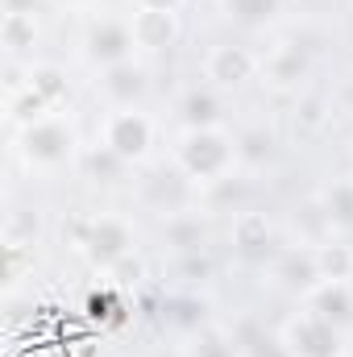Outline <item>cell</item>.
I'll use <instances>...</instances> for the list:
<instances>
[{
	"label": "cell",
	"instance_id": "6da1fadb",
	"mask_svg": "<svg viewBox=\"0 0 353 357\" xmlns=\"http://www.w3.org/2000/svg\"><path fill=\"white\" fill-rule=\"evenodd\" d=\"M179 171L195 183H220L237 162V142L220 129H183L175 146Z\"/></svg>",
	"mask_w": 353,
	"mask_h": 357
},
{
	"label": "cell",
	"instance_id": "7a4b0ae2",
	"mask_svg": "<svg viewBox=\"0 0 353 357\" xmlns=\"http://www.w3.org/2000/svg\"><path fill=\"white\" fill-rule=\"evenodd\" d=\"M21 158L29 167H42V171L71 162L75 158V129L63 116H42V121L25 125L21 129Z\"/></svg>",
	"mask_w": 353,
	"mask_h": 357
},
{
	"label": "cell",
	"instance_id": "3957f363",
	"mask_svg": "<svg viewBox=\"0 0 353 357\" xmlns=\"http://www.w3.org/2000/svg\"><path fill=\"white\" fill-rule=\"evenodd\" d=\"M75 245L84 250L91 266L112 270L117 262L129 258V245H133V233L121 216H96V220H80L75 225Z\"/></svg>",
	"mask_w": 353,
	"mask_h": 357
},
{
	"label": "cell",
	"instance_id": "277c9868",
	"mask_svg": "<svg viewBox=\"0 0 353 357\" xmlns=\"http://www.w3.org/2000/svg\"><path fill=\"white\" fill-rule=\"evenodd\" d=\"M100 137L121 162H142L154 146V121L137 108H117V112H108Z\"/></svg>",
	"mask_w": 353,
	"mask_h": 357
},
{
	"label": "cell",
	"instance_id": "5b68a950",
	"mask_svg": "<svg viewBox=\"0 0 353 357\" xmlns=\"http://www.w3.org/2000/svg\"><path fill=\"white\" fill-rule=\"evenodd\" d=\"M283 341H287V349L295 357H345V349H341V328L329 324V320H320L316 312H299L287 324Z\"/></svg>",
	"mask_w": 353,
	"mask_h": 357
},
{
	"label": "cell",
	"instance_id": "8992f818",
	"mask_svg": "<svg viewBox=\"0 0 353 357\" xmlns=\"http://www.w3.org/2000/svg\"><path fill=\"white\" fill-rule=\"evenodd\" d=\"M133 29H129V21H112V17H104V21H91L88 38H84V54H88V63L96 67H117V63H129V54H133Z\"/></svg>",
	"mask_w": 353,
	"mask_h": 357
},
{
	"label": "cell",
	"instance_id": "52a82bcc",
	"mask_svg": "<svg viewBox=\"0 0 353 357\" xmlns=\"http://www.w3.org/2000/svg\"><path fill=\"white\" fill-rule=\"evenodd\" d=\"M233 250L250 266H258V262H266L274 254V229H270V220L262 212H250V208L237 212V220H233Z\"/></svg>",
	"mask_w": 353,
	"mask_h": 357
},
{
	"label": "cell",
	"instance_id": "ba28073f",
	"mask_svg": "<svg viewBox=\"0 0 353 357\" xmlns=\"http://www.w3.org/2000/svg\"><path fill=\"white\" fill-rule=\"evenodd\" d=\"M258 71V59L246 50V46H216L204 63V75L216 84V88H237L246 79H254Z\"/></svg>",
	"mask_w": 353,
	"mask_h": 357
},
{
	"label": "cell",
	"instance_id": "9c48e42d",
	"mask_svg": "<svg viewBox=\"0 0 353 357\" xmlns=\"http://www.w3.org/2000/svg\"><path fill=\"white\" fill-rule=\"evenodd\" d=\"M129 29H133V42L142 50H167V46H175V38H179V13L137 8L129 17Z\"/></svg>",
	"mask_w": 353,
	"mask_h": 357
},
{
	"label": "cell",
	"instance_id": "30bf717a",
	"mask_svg": "<svg viewBox=\"0 0 353 357\" xmlns=\"http://www.w3.org/2000/svg\"><path fill=\"white\" fill-rule=\"evenodd\" d=\"M274 282L283 291H316L324 278H320V266H316V250H287L278 254L274 262Z\"/></svg>",
	"mask_w": 353,
	"mask_h": 357
},
{
	"label": "cell",
	"instance_id": "8fae6325",
	"mask_svg": "<svg viewBox=\"0 0 353 357\" xmlns=\"http://www.w3.org/2000/svg\"><path fill=\"white\" fill-rule=\"evenodd\" d=\"M308 312H316L320 320H329V324H337V328L353 324V287L350 282L324 278L316 291H308Z\"/></svg>",
	"mask_w": 353,
	"mask_h": 357
},
{
	"label": "cell",
	"instance_id": "7c38bea8",
	"mask_svg": "<svg viewBox=\"0 0 353 357\" xmlns=\"http://www.w3.org/2000/svg\"><path fill=\"white\" fill-rule=\"evenodd\" d=\"M262 75L274 84V88H295V84L308 75V50L295 46V42L274 46V50L262 59Z\"/></svg>",
	"mask_w": 353,
	"mask_h": 357
},
{
	"label": "cell",
	"instance_id": "4fadbf2b",
	"mask_svg": "<svg viewBox=\"0 0 353 357\" xmlns=\"http://www.w3.org/2000/svg\"><path fill=\"white\" fill-rule=\"evenodd\" d=\"M100 88H104V96H108L117 108H133V100L146 96V71H142L133 59H129V63H117V67L104 71Z\"/></svg>",
	"mask_w": 353,
	"mask_h": 357
},
{
	"label": "cell",
	"instance_id": "5bb4252c",
	"mask_svg": "<svg viewBox=\"0 0 353 357\" xmlns=\"http://www.w3.org/2000/svg\"><path fill=\"white\" fill-rule=\"evenodd\" d=\"M220 112H225V104L212 88H187L179 96V121L187 129H216Z\"/></svg>",
	"mask_w": 353,
	"mask_h": 357
},
{
	"label": "cell",
	"instance_id": "9a60e30c",
	"mask_svg": "<svg viewBox=\"0 0 353 357\" xmlns=\"http://www.w3.org/2000/svg\"><path fill=\"white\" fill-rule=\"evenodd\" d=\"M25 88L33 91L50 112L59 108V104H67V96H71V84H67V71L63 67H54V63H38V67H29V79H25Z\"/></svg>",
	"mask_w": 353,
	"mask_h": 357
},
{
	"label": "cell",
	"instance_id": "2e32d148",
	"mask_svg": "<svg viewBox=\"0 0 353 357\" xmlns=\"http://www.w3.org/2000/svg\"><path fill=\"white\" fill-rule=\"evenodd\" d=\"M274 150H278V142H274V133L262 129V125L237 133V162H246V167H254V171L274 158Z\"/></svg>",
	"mask_w": 353,
	"mask_h": 357
},
{
	"label": "cell",
	"instance_id": "e0dca14e",
	"mask_svg": "<svg viewBox=\"0 0 353 357\" xmlns=\"http://www.w3.org/2000/svg\"><path fill=\"white\" fill-rule=\"evenodd\" d=\"M163 237L175 245L179 254H200V245H204V220L191 216V212H175V216H167Z\"/></svg>",
	"mask_w": 353,
	"mask_h": 357
},
{
	"label": "cell",
	"instance_id": "ac0fdd59",
	"mask_svg": "<svg viewBox=\"0 0 353 357\" xmlns=\"http://www.w3.org/2000/svg\"><path fill=\"white\" fill-rule=\"evenodd\" d=\"M320 208H324L329 225H337V229H353V178H337L333 187H324Z\"/></svg>",
	"mask_w": 353,
	"mask_h": 357
},
{
	"label": "cell",
	"instance_id": "d6986e66",
	"mask_svg": "<svg viewBox=\"0 0 353 357\" xmlns=\"http://www.w3.org/2000/svg\"><path fill=\"white\" fill-rule=\"evenodd\" d=\"M316 266H320V278L350 282L353 278V250L341 245V241H324V245H316Z\"/></svg>",
	"mask_w": 353,
	"mask_h": 357
},
{
	"label": "cell",
	"instance_id": "ffe728a7",
	"mask_svg": "<svg viewBox=\"0 0 353 357\" xmlns=\"http://www.w3.org/2000/svg\"><path fill=\"white\" fill-rule=\"evenodd\" d=\"M88 316L100 320V324H121V320H125V295H121L112 282H104L100 291L88 295Z\"/></svg>",
	"mask_w": 353,
	"mask_h": 357
},
{
	"label": "cell",
	"instance_id": "44dd1931",
	"mask_svg": "<svg viewBox=\"0 0 353 357\" xmlns=\"http://www.w3.org/2000/svg\"><path fill=\"white\" fill-rule=\"evenodd\" d=\"M33 38H38L33 17L25 8H8L4 13V46H8V54H21L25 46H33Z\"/></svg>",
	"mask_w": 353,
	"mask_h": 357
},
{
	"label": "cell",
	"instance_id": "7402d4cb",
	"mask_svg": "<svg viewBox=\"0 0 353 357\" xmlns=\"http://www.w3.org/2000/svg\"><path fill=\"white\" fill-rule=\"evenodd\" d=\"M225 4H229V17L241 25H266L283 8V0H225Z\"/></svg>",
	"mask_w": 353,
	"mask_h": 357
},
{
	"label": "cell",
	"instance_id": "603a6c76",
	"mask_svg": "<svg viewBox=\"0 0 353 357\" xmlns=\"http://www.w3.org/2000/svg\"><path fill=\"white\" fill-rule=\"evenodd\" d=\"M84 167H88L91 178H100V183H112V178H121V171L129 167V162H121L108 146H96V150H88L84 154Z\"/></svg>",
	"mask_w": 353,
	"mask_h": 357
},
{
	"label": "cell",
	"instance_id": "cb8c5ba5",
	"mask_svg": "<svg viewBox=\"0 0 353 357\" xmlns=\"http://www.w3.org/2000/svg\"><path fill=\"white\" fill-rule=\"evenodd\" d=\"M237 349H241V357H295L283 337H266V333H246V341Z\"/></svg>",
	"mask_w": 353,
	"mask_h": 357
},
{
	"label": "cell",
	"instance_id": "d4e9b609",
	"mask_svg": "<svg viewBox=\"0 0 353 357\" xmlns=\"http://www.w3.org/2000/svg\"><path fill=\"white\" fill-rule=\"evenodd\" d=\"M237 354H241V349L229 345L220 333H200L195 345H191V357H237Z\"/></svg>",
	"mask_w": 353,
	"mask_h": 357
},
{
	"label": "cell",
	"instance_id": "484cf974",
	"mask_svg": "<svg viewBox=\"0 0 353 357\" xmlns=\"http://www.w3.org/2000/svg\"><path fill=\"white\" fill-rule=\"evenodd\" d=\"M137 8H158V13H179L183 0H137Z\"/></svg>",
	"mask_w": 353,
	"mask_h": 357
},
{
	"label": "cell",
	"instance_id": "4316f807",
	"mask_svg": "<svg viewBox=\"0 0 353 357\" xmlns=\"http://www.w3.org/2000/svg\"><path fill=\"white\" fill-rule=\"evenodd\" d=\"M337 100H341V112H353V79L341 84V96H337Z\"/></svg>",
	"mask_w": 353,
	"mask_h": 357
},
{
	"label": "cell",
	"instance_id": "83f0119b",
	"mask_svg": "<svg viewBox=\"0 0 353 357\" xmlns=\"http://www.w3.org/2000/svg\"><path fill=\"white\" fill-rule=\"evenodd\" d=\"M59 4H91V0H59Z\"/></svg>",
	"mask_w": 353,
	"mask_h": 357
},
{
	"label": "cell",
	"instance_id": "f1b7e54d",
	"mask_svg": "<svg viewBox=\"0 0 353 357\" xmlns=\"http://www.w3.org/2000/svg\"><path fill=\"white\" fill-rule=\"evenodd\" d=\"M154 357H167V349H158V354H154ZM171 357H175V354H171Z\"/></svg>",
	"mask_w": 353,
	"mask_h": 357
}]
</instances>
